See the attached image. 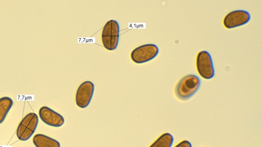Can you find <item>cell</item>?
I'll return each mask as SVG.
<instances>
[{"mask_svg": "<svg viewBox=\"0 0 262 147\" xmlns=\"http://www.w3.org/2000/svg\"><path fill=\"white\" fill-rule=\"evenodd\" d=\"M201 84L199 78L193 74H188L183 77L175 87L177 97L185 101L190 99L198 90Z\"/></svg>", "mask_w": 262, "mask_h": 147, "instance_id": "6da1fadb", "label": "cell"}, {"mask_svg": "<svg viewBox=\"0 0 262 147\" xmlns=\"http://www.w3.org/2000/svg\"><path fill=\"white\" fill-rule=\"evenodd\" d=\"M119 25L117 21L110 20L106 22L101 33L102 42L106 49L112 51L117 48L119 42Z\"/></svg>", "mask_w": 262, "mask_h": 147, "instance_id": "7a4b0ae2", "label": "cell"}, {"mask_svg": "<svg viewBox=\"0 0 262 147\" xmlns=\"http://www.w3.org/2000/svg\"><path fill=\"white\" fill-rule=\"evenodd\" d=\"M38 122V118L34 113L27 114L19 122L16 129L17 138L23 141L29 139L34 133Z\"/></svg>", "mask_w": 262, "mask_h": 147, "instance_id": "3957f363", "label": "cell"}, {"mask_svg": "<svg viewBox=\"0 0 262 147\" xmlns=\"http://www.w3.org/2000/svg\"><path fill=\"white\" fill-rule=\"evenodd\" d=\"M159 53V48L155 44H143L134 48L130 54L133 62L143 63L155 58Z\"/></svg>", "mask_w": 262, "mask_h": 147, "instance_id": "277c9868", "label": "cell"}, {"mask_svg": "<svg viewBox=\"0 0 262 147\" xmlns=\"http://www.w3.org/2000/svg\"><path fill=\"white\" fill-rule=\"evenodd\" d=\"M196 67L199 74L204 79H210L214 76V69L210 54L206 51L198 53Z\"/></svg>", "mask_w": 262, "mask_h": 147, "instance_id": "5b68a950", "label": "cell"}, {"mask_svg": "<svg viewBox=\"0 0 262 147\" xmlns=\"http://www.w3.org/2000/svg\"><path fill=\"white\" fill-rule=\"evenodd\" d=\"M94 92V85L90 81L83 82L78 86L75 95V102L80 108H85L90 104Z\"/></svg>", "mask_w": 262, "mask_h": 147, "instance_id": "8992f818", "label": "cell"}, {"mask_svg": "<svg viewBox=\"0 0 262 147\" xmlns=\"http://www.w3.org/2000/svg\"><path fill=\"white\" fill-rule=\"evenodd\" d=\"M250 18V14L247 11L234 10L225 15L223 19V24L227 29H232L246 24L249 21Z\"/></svg>", "mask_w": 262, "mask_h": 147, "instance_id": "52a82bcc", "label": "cell"}, {"mask_svg": "<svg viewBox=\"0 0 262 147\" xmlns=\"http://www.w3.org/2000/svg\"><path fill=\"white\" fill-rule=\"evenodd\" d=\"M39 116L47 125L53 127H60L64 122L63 117L47 106L41 107L39 110Z\"/></svg>", "mask_w": 262, "mask_h": 147, "instance_id": "ba28073f", "label": "cell"}, {"mask_svg": "<svg viewBox=\"0 0 262 147\" xmlns=\"http://www.w3.org/2000/svg\"><path fill=\"white\" fill-rule=\"evenodd\" d=\"M33 142L36 147H60L58 141L42 134L35 135Z\"/></svg>", "mask_w": 262, "mask_h": 147, "instance_id": "9c48e42d", "label": "cell"}, {"mask_svg": "<svg viewBox=\"0 0 262 147\" xmlns=\"http://www.w3.org/2000/svg\"><path fill=\"white\" fill-rule=\"evenodd\" d=\"M173 141L172 135L166 132L159 136L148 147H172Z\"/></svg>", "mask_w": 262, "mask_h": 147, "instance_id": "30bf717a", "label": "cell"}, {"mask_svg": "<svg viewBox=\"0 0 262 147\" xmlns=\"http://www.w3.org/2000/svg\"><path fill=\"white\" fill-rule=\"evenodd\" d=\"M13 103L12 100L9 97L5 96L0 98V124L4 121Z\"/></svg>", "mask_w": 262, "mask_h": 147, "instance_id": "8fae6325", "label": "cell"}, {"mask_svg": "<svg viewBox=\"0 0 262 147\" xmlns=\"http://www.w3.org/2000/svg\"><path fill=\"white\" fill-rule=\"evenodd\" d=\"M172 147H192L191 142L187 140H183Z\"/></svg>", "mask_w": 262, "mask_h": 147, "instance_id": "7c38bea8", "label": "cell"}, {"mask_svg": "<svg viewBox=\"0 0 262 147\" xmlns=\"http://www.w3.org/2000/svg\"><path fill=\"white\" fill-rule=\"evenodd\" d=\"M202 147H207V146H202Z\"/></svg>", "mask_w": 262, "mask_h": 147, "instance_id": "4fadbf2b", "label": "cell"}]
</instances>
